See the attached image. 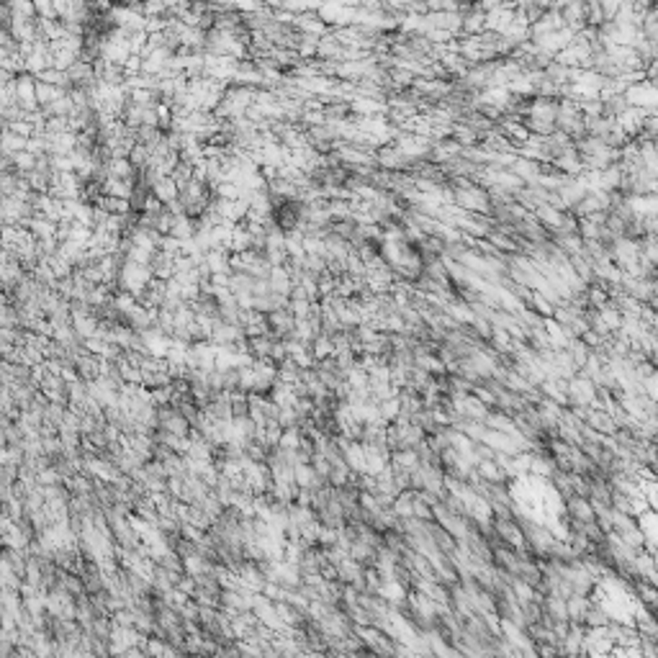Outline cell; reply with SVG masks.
I'll use <instances>...</instances> for the list:
<instances>
[{
    "label": "cell",
    "mask_w": 658,
    "mask_h": 658,
    "mask_svg": "<svg viewBox=\"0 0 658 658\" xmlns=\"http://www.w3.org/2000/svg\"><path fill=\"white\" fill-rule=\"evenodd\" d=\"M560 16H563V23H566L571 31H576V34L589 26L587 23V3H584V0H571L568 6L560 8Z\"/></svg>",
    "instance_id": "obj_1"
},
{
    "label": "cell",
    "mask_w": 658,
    "mask_h": 658,
    "mask_svg": "<svg viewBox=\"0 0 658 658\" xmlns=\"http://www.w3.org/2000/svg\"><path fill=\"white\" fill-rule=\"evenodd\" d=\"M152 193H155L157 199L163 201L165 206H172V204L180 201V188H177V183L170 175L157 177L155 183H152Z\"/></svg>",
    "instance_id": "obj_2"
},
{
    "label": "cell",
    "mask_w": 658,
    "mask_h": 658,
    "mask_svg": "<svg viewBox=\"0 0 658 658\" xmlns=\"http://www.w3.org/2000/svg\"><path fill=\"white\" fill-rule=\"evenodd\" d=\"M301 34H312V36H322L329 31V26H327L322 18H319V13H314V11H306V13H298L296 16V23H293Z\"/></svg>",
    "instance_id": "obj_3"
},
{
    "label": "cell",
    "mask_w": 658,
    "mask_h": 658,
    "mask_svg": "<svg viewBox=\"0 0 658 658\" xmlns=\"http://www.w3.org/2000/svg\"><path fill=\"white\" fill-rule=\"evenodd\" d=\"M149 268H152L155 278H160V281H170V278H175V257L168 255V252H163V249H157V255H155V260L149 262Z\"/></svg>",
    "instance_id": "obj_4"
},
{
    "label": "cell",
    "mask_w": 658,
    "mask_h": 658,
    "mask_svg": "<svg viewBox=\"0 0 658 658\" xmlns=\"http://www.w3.org/2000/svg\"><path fill=\"white\" fill-rule=\"evenodd\" d=\"M36 80H42V83H49V86L64 88V90H72L70 75H67V70H59V67H49V70L39 72V75H36Z\"/></svg>",
    "instance_id": "obj_5"
},
{
    "label": "cell",
    "mask_w": 658,
    "mask_h": 658,
    "mask_svg": "<svg viewBox=\"0 0 658 658\" xmlns=\"http://www.w3.org/2000/svg\"><path fill=\"white\" fill-rule=\"evenodd\" d=\"M64 88H57V86H49V83H42V80H36V98H39V106H49V103H54V100H59L64 95Z\"/></svg>",
    "instance_id": "obj_6"
},
{
    "label": "cell",
    "mask_w": 658,
    "mask_h": 658,
    "mask_svg": "<svg viewBox=\"0 0 658 658\" xmlns=\"http://www.w3.org/2000/svg\"><path fill=\"white\" fill-rule=\"evenodd\" d=\"M26 147H29V139H26V136L6 129V134H3V155H16V152H21V149H26Z\"/></svg>",
    "instance_id": "obj_7"
}]
</instances>
